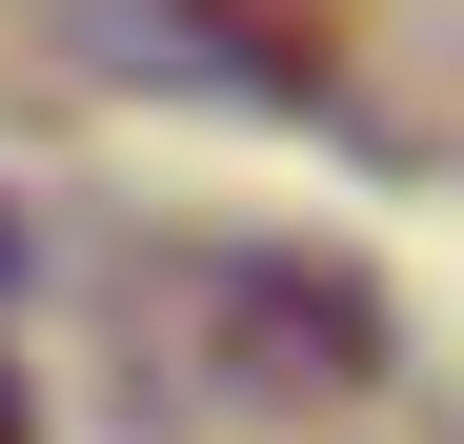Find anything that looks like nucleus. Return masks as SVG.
Wrapping results in <instances>:
<instances>
[{
    "instance_id": "7ed1b4c3",
    "label": "nucleus",
    "mask_w": 464,
    "mask_h": 444,
    "mask_svg": "<svg viewBox=\"0 0 464 444\" xmlns=\"http://www.w3.org/2000/svg\"><path fill=\"white\" fill-rule=\"evenodd\" d=\"M21 263H41V243H21V202H0V283H21Z\"/></svg>"
},
{
    "instance_id": "f03ea898",
    "label": "nucleus",
    "mask_w": 464,
    "mask_h": 444,
    "mask_svg": "<svg viewBox=\"0 0 464 444\" xmlns=\"http://www.w3.org/2000/svg\"><path fill=\"white\" fill-rule=\"evenodd\" d=\"M202 323H222V363H263V384H363V363H383L363 263H303V243H243L202 283Z\"/></svg>"
},
{
    "instance_id": "f257e3e1",
    "label": "nucleus",
    "mask_w": 464,
    "mask_h": 444,
    "mask_svg": "<svg viewBox=\"0 0 464 444\" xmlns=\"http://www.w3.org/2000/svg\"><path fill=\"white\" fill-rule=\"evenodd\" d=\"M82 61L121 82H222V101H324V21H283V0H41Z\"/></svg>"
},
{
    "instance_id": "20e7f679",
    "label": "nucleus",
    "mask_w": 464,
    "mask_h": 444,
    "mask_svg": "<svg viewBox=\"0 0 464 444\" xmlns=\"http://www.w3.org/2000/svg\"><path fill=\"white\" fill-rule=\"evenodd\" d=\"M0 444H21V384H0Z\"/></svg>"
}]
</instances>
